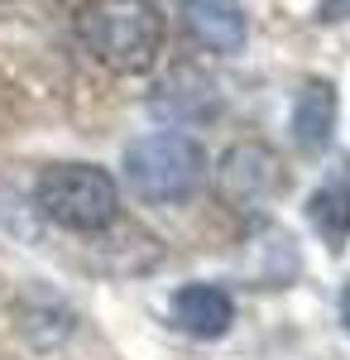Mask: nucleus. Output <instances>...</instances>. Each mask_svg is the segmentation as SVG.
<instances>
[{
	"mask_svg": "<svg viewBox=\"0 0 350 360\" xmlns=\"http://www.w3.org/2000/svg\"><path fill=\"white\" fill-rule=\"evenodd\" d=\"M77 39L101 68L130 77V72H149L159 63L168 25L154 0H82Z\"/></svg>",
	"mask_w": 350,
	"mask_h": 360,
	"instance_id": "obj_1",
	"label": "nucleus"
},
{
	"mask_svg": "<svg viewBox=\"0 0 350 360\" xmlns=\"http://www.w3.org/2000/svg\"><path fill=\"white\" fill-rule=\"evenodd\" d=\"M34 207L58 231L96 236L120 221V183L101 164H48L34 178Z\"/></svg>",
	"mask_w": 350,
	"mask_h": 360,
	"instance_id": "obj_2",
	"label": "nucleus"
},
{
	"mask_svg": "<svg viewBox=\"0 0 350 360\" xmlns=\"http://www.w3.org/2000/svg\"><path fill=\"white\" fill-rule=\"evenodd\" d=\"M120 178L139 202H188L207 178V149L183 130H149L125 144Z\"/></svg>",
	"mask_w": 350,
	"mask_h": 360,
	"instance_id": "obj_3",
	"label": "nucleus"
},
{
	"mask_svg": "<svg viewBox=\"0 0 350 360\" xmlns=\"http://www.w3.org/2000/svg\"><path fill=\"white\" fill-rule=\"evenodd\" d=\"M283 183H288V173L278 164V154H273L269 144H259V139L231 144L226 159H221V168H216L221 197H226L231 207H245V212L273 202V197L283 193Z\"/></svg>",
	"mask_w": 350,
	"mask_h": 360,
	"instance_id": "obj_4",
	"label": "nucleus"
},
{
	"mask_svg": "<svg viewBox=\"0 0 350 360\" xmlns=\"http://www.w3.org/2000/svg\"><path fill=\"white\" fill-rule=\"evenodd\" d=\"M168 317L192 341H221L235 327V298L221 283H183L168 298Z\"/></svg>",
	"mask_w": 350,
	"mask_h": 360,
	"instance_id": "obj_5",
	"label": "nucleus"
},
{
	"mask_svg": "<svg viewBox=\"0 0 350 360\" xmlns=\"http://www.w3.org/2000/svg\"><path fill=\"white\" fill-rule=\"evenodd\" d=\"M183 29L207 53H240L249 39V15L240 0H183Z\"/></svg>",
	"mask_w": 350,
	"mask_h": 360,
	"instance_id": "obj_6",
	"label": "nucleus"
},
{
	"mask_svg": "<svg viewBox=\"0 0 350 360\" xmlns=\"http://www.w3.org/2000/svg\"><path fill=\"white\" fill-rule=\"evenodd\" d=\"M336 120H341V96L326 77H307L293 96V115H288V130L293 144L302 154H322L336 139Z\"/></svg>",
	"mask_w": 350,
	"mask_h": 360,
	"instance_id": "obj_7",
	"label": "nucleus"
},
{
	"mask_svg": "<svg viewBox=\"0 0 350 360\" xmlns=\"http://www.w3.org/2000/svg\"><path fill=\"white\" fill-rule=\"evenodd\" d=\"M307 226L322 236L331 255L350 245V168H336L317 193L307 197Z\"/></svg>",
	"mask_w": 350,
	"mask_h": 360,
	"instance_id": "obj_8",
	"label": "nucleus"
},
{
	"mask_svg": "<svg viewBox=\"0 0 350 360\" xmlns=\"http://www.w3.org/2000/svg\"><path fill=\"white\" fill-rule=\"evenodd\" d=\"M15 322H20V336L29 346H39V351H48V346H58V341H67L77 332L72 307L58 303L53 293H29L25 303L15 307Z\"/></svg>",
	"mask_w": 350,
	"mask_h": 360,
	"instance_id": "obj_9",
	"label": "nucleus"
},
{
	"mask_svg": "<svg viewBox=\"0 0 350 360\" xmlns=\"http://www.w3.org/2000/svg\"><path fill=\"white\" fill-rule=\"evenodd\" d=\"M317 20H322V25H346L350 0H317Z\"/></svg>",
	"mask_w": 350,
	"mask_h": 360,
	"instance_id": "obj_10",
	"label": "nucleus"
},
{
	"mask_svg": "<svg viewBox=\"0 0 350 360\" xmlns=\"http://www.w3.org/2000/svg\"><path fill=\"white\" fill-rule=\"evenodd\" d=\"M341 327H346V336H350V283L341 288Z\"/></svg>",
	"mask_w": 350,
	"mask_h": 360,
	"instance_id": "obj_11",
	"label": "nucleus"
}]
</instances>
